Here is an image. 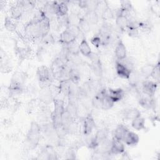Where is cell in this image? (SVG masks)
<instances>
[{
  "instance_id": "cell-1",
  "label": "cell",
  "mask_w": 160,
  "mask_h": 160,
  "mask_svg": "<svg viewBox=\"0 0 160 160\" xmlns=\"http://www.w3.org/2000/svg\"><path fill=\"white\" fill-rule=\"evenodd\" d=\"M41 126L35 121L31 122L26 135V142L29 148L34 149L38 145L41 138Z\"/></svg>"
},
{
  "instance_id": "cell-2",
  "label": "cell",
  "mask_w": 160,
  "mask_h": 160,
  "mask_svg": "<svg viewBox=\"0 0 160 160\" xmlns=\"http://www.w3.org/2000/svg\"><path fill=\"white\" fill-rule=\"evenodd\" d=\"M36 75L41 89L49 88L52 84V78L54 77L50 68L46 66H41L37 69Z\"/></svg>"
},
{
  "instance_id": "cell-3",
  "label": "cell",
  "mask_w": 160,
  "mask_h": 160,
  "mask_svg": "<svg viewBox=\"0 0 160 160\" xmlns=\"http://www.w3.org/2000/svg\"><path fill=\"white\" fill-rule=\"evenodd\" d=\"M158 83L155 81L145 79L142 82L141 90L143 94L154 97L158 88Z\"/></svg>"
},
{
  "instance_id": "cell-4",
  "label": "cell",
  "mask_w": 160,
  "mask_h": 160,
  "mask_svg": "<svg viewBox=\"0 0 160 160\" xmlns=\"http://www.w3.org/2000/svg\"><path fill=\"white\" fill-rule=\"evenodd\" d=\"M95 128V121L91 114H88L82 119V132L86 136H89Z\"/></svg>"
},
{
  "instance_id": "cell-5",
  "label": "cell",
  "mask_w": 160,
  "mask_h": 160,
  "mask_svg": "<svg viewBox=\"0 0 160 160\" xmlns=\"http://www.w3.org/2000/svg\"><path fill=\"white\" fill-rule=\"evenodd\" d=\"M67 64H65L62 62L58 57H56L52 62L50 69L52 74V76L54 79L58 80L59 76L66 66Z\"/></svg>"
},
{
  "instance_id": "cell-6",
  "label": "cell",
  "mask_w": 160,
  "mask_h": 160,
  "mask_svg": "<svg viewBox=\"0 0 160 160\" xmlns=\"http://www.w3.org/2000/svg\"><path fill=\"white\" fill-rule=\"evenodd\" d=\"M24 91L23 84L11 79L10 84L8 88L9 95L10 98H14L21 94Z\"/></svg>"
},
{
  "instance_id": "cell-7",
  "label": "cell",
  "mask_w": 160,
  "mask_h": 160,
  "mask_svg": "<svg viewBox=\"0 0 160 160\" xmlns=\"http://www.w3.org/2000/svg\"><path fill=\"white\" fill-rule=\"evenodd\" d=\"M129 19L124 15L120 8L116 13V24L119 30L124 31L126 29Z\"/></svg>"
},
{
  "instance_id": "cell-8",
  "label": "cell",
  "mask_w": 160,
  "mask_h": 160,
  "mask_svg": "<svg viewBox=\"0 0 160 160\" xmlns=\"http://www.w3.org/2000/svg\"><path fill=\"white\" fill-rule=\"evenodd\" d=\"M139 103L142 108L146 109H154L156 107V101L154 97L149 96L144 94L140 95Z\"/></svg>"
},
{
  "instance_id": "cell-9",
  "label": "cell",
  "mask_w": 160,
  "mask_h": 160,
  "mask_svg": "<svg viewBox=\"0 0 160 160\" xmlns=\"http://www.w3.org/2000/svg\"><path fill=\"white\" fill-rule=\"evenodd\" d=\"M116 71L118 76L122 79H128L132 71L119 61H116Z\"/></svg>"
},
{
  "instance_id": "cell-10",
  "label": "cell",
  "mask_w": 160,
  "mask_h": 160,
  "mask_svg": "<svg viewBox=\"0 0 160 160\" xmlns=\"http://www.w3.org/2000/svg\"><path fill=\"white\" fill-rule=\"evenodd\" d=\"M125 152V147L122 141L113 137L111 140V146L110 149V154L118 155Z\"/></svg>"
},
{
  "instance_id": "cell-11",
  "label": "cell",
  "mask_w": 160,
  "mask_h": 160,
  "mask_svg": "<svg viewBox=\"0 0 160 160\" xmlns=\"http://www.w3.org/2000/svg\"><path fill=\"white\" fill-rule=\"evenodd\" d=\"M107 92H108V96L112 99V101L114 103L122 99L125 95L124 90L121 88H117V89L109 88L108 90H107Z\"/></svg>"
},
{
  "instance_id": "cell-12",
  "label": "cell",
  "mask_w": 160,
  "mask_h": 160,
  "mask_svg": "<svg viewBox=\"0 0 160 160\" xmlns=\"http://www.w3.org/2000/svg\"><path fill=\"white\" fill-rule=\"evenodd\" d=\"M76 36L72 33L69 29H65L59 36V41L62 43L63 45H68L74 41L76 39Z\"/></svg>"
},
{
  "instance_id": "cell-13",
  "label": "cell",
  "mask_w": 160,
  "mask_h": 160,
  "mask_svg": "<svg viewBox=\"0 0 160 160\" xmlns=\"http://www.w3.org/2000/svg\"><path fill=\"white\" fill-rule=\"evenodd\" d=\"M115 56L118 61H121L126 58L127 50L126 46L122 40H119L117 42L115 48Z\"/></svg>"
},
{
  "instance_id": "cell-14",
  "label": "cell",
  "mask_w": 160,
  "mask_h": 160,
  "mask_svg": "<svg viewBox=\"0 0 160 160\" xmlns=\"http://www.w3.org/2000/svg\"><path fill=\"white\" fill-rule=\"evenodd\" d=\"M139 141V138L138 135L130 131H128V132L126 133L125 136H124L122 139V142H124L126 144L131 146H136L138 144Z\"/></svg>"
},
{
  "instance_id": "cell-15",
  "label": "cell",
  "mask_w": 160,
  "mask_h": 160,
  "mask_svg": "<svg viewBox=\"0 0 160 160\" xmlns=\"http://www.w3.org/2000/svg\"><path fill=\"white\" fill-rule=\"evenodd\" d=\"M39 99L45 104H49L52 100H53L52 93L50 89V87L41 89L39 94Z\"/></svg>"
},
{
  "instance_id": "cell-16",
  "label": "cell",
  "mask_w": 160,
  "mask_h": 160,
  "mask_svg": "<svg viewBox=\"0 0 160 160\" xmlns=\"http://www.w3.org/2000/svg\"><path fill=\"white\" fill-rule=\"evenodd\" d=\"M10 13L11 17L15 20H19L23 15V9L22 6L18 2V1L15 5L11 6L10 8Z\"/></svg>"
},
{
  "instance_id": "cell-17",
  "label": "cell",
  "mask_w": 160,
  "mask_h": 160,
  "mask_svg": "<svg viewBox=\"0 0 160 160\" xmlns=\"http://www.w3.org/2000/svg\"><path fill=\"white\" fill-rule=\"evenodd\" d=\"M52 101L54 103V111L51 113L56 115L62 116L64 112L65 111V107L63 101L60 99L53 98Z\"/></svg>"
},
{
  "instance_id": "cell-18",
  "label": "cell",
  "mask_w": 160,
  "mask_h": 160,
  "mask_svg": "<svg viewBox=\"0 0 160 160\" xmlns=\"http://www.w3.org/2000/svg\"><path fill=\"white\" fill-rule=\"evenodd\" d=\"M79 51L84 56L91 58L92 56L91 49L85 38H83L79 44Z\"/></svg>"
},
{
  "instance_id": "cell-19",
  "label": "cell",
  "mask_w": 160,
  "mask_h": 160,
  "mask_svg": "<svg viewBox=\"0 0 160 160\" xmlns=\"http://www.w3.org/2000/svg\"><path fill=\"white\" fill-rule=\"evenodd\" d=\"M123 117L127 120H132L136 118L141 116V112L135 108H131L125 109L123 112Z\"/></svg>"
},
{
  "instance_id": "cell-20",
  "label": "cell",
  "mask_w": 160,
  "mask_h": 160,
  "mask_svg": "<svg viewBox=\"0 0 160 160\" xmlns=\"http://www.w3.org/2000/svg\"><path fill=\"white\" fill-rule=\"evenodd\" d=\"M71 84V82L70 81L69 79L60 81L58 85V88L59 92L63 94L64 96H68Z\"/></svg>"
},
{
  "instance_id": "cell-21",
  "label": "cell",
  "mask_w": 160,
  "mask_h": 160,
  "mask_svg": "<svg viewBox=\"0 0 160 160\" xmlns=\"http://www.w3.org/2000/svg\"><path fill=\"white\" fill-rule=\"evenodd\" d=\"M65 110L75 119L77 118L78 115V107L76 101L69 100Z\"/></svg>"
},
{
  "instance_id": "cell-22",
  "label": "cell",
  "mask_w": 160,
  "mask_h": 160,
  "mask_svg": "<svg viewBox=\"0 0 160 160\" xmlns=\"http://www.w3.org/2000/svg\"><path fill=\"white\" fill-rule=\"evenodd\" d=\"M131 126L134 129H136L137 131L145 129L146 126H145L144 118H142L141 116V115L136 118L135 119L132 120Z\"/></svg>"
},
{
  "instance_id": "cell-23",
  "label": "cell",
  "mask_w": 160,
  "mask_h": 160,
  "mask_svg": "<svg viewBox=\"0 0 160 160\" xmlns=\"http://www.w3.org/2000/svg\"><path fill=\"white\" fill-rule=\"evenodd\" d=\"M129 129L123 124H119L116 126L114 132V138L122 141V139Z\"/></svg>"
},
{
  "instance_id": "cell-24",
  "label": "cell",
  "mask_w": 160,
  "mask_h": 160,
  "mask_svg": "<svg viewBox=\"0 0 160 160\" xmlns=\"http://www.w3.org/2000/svg\"><path fill=\"white\" fill-rule=\"evenodd\" d=\"M90 23L88 21V20L85 18V17L80 18L79 22L78 24V26L81 32V33L86 34L90 31L91 26Z\"/></svg>"
},
{
  "instance_id": "cell-25",
  "label": "cell",
  "mask_w": 160,
  "mask_h": 160,
  "mask_svg": "<svg viewBox=\"0 0 160 160\" xmlns=\"http://www.w3.org/2000/svg\"><path fill=\"white\" fill-rule=\"evenodd\" d=\"M16 54L21 61L26 59L31 54V49L29 47H17L16 48Z\"/></svg>"
},
{
  "instance_id": "cell-26",
  "label": "cell",
  "mask_w": 160,
  "mask_h": 160,
  "mask_svg": "<svg viewBox=\"0 0 160 160\" xmlns=\"http://www.w3.org/2000/svg\"><path fill=\"white\" fill-rule=\"evenodd\" d=\"M69 79L71 82L75 84H78L80 81V74L79 71L74 68H71L68 74Z\"/></svg>"
},
{
  "instance_id": "cell-27",
  "label": "cell",
  "mask_w": 160,
  "mask_h": 160,
  "mask_svg": "<svg viewBox=\"0 0 160 160\" xmlns=\"http://www.w3.org/2000/svg\"><path fill=\"white\" fill-rule=\"evenodd\" d=\"M86 18H85L88 21L92 24H96L99 21V14L98 13L94 11H88L87 10V12L86 14Z\"/></svg>"
},
{
  "instance_id": "cell-28",
  "label": "cell",
  "mask_w": 160,
  "mask_h": 160,
  "mask_svg": "<svg viewBox=\"0 0 160 160\" xmlns=\"http://www.w3.org/2000/svg\"><path fill=\"white\" fill-rule=\"evenodd\" d=\"M154 67V65H152V64L144 65L141 69L140 74L145 79L149 78L151 76Z\"/></svg>"
},
{
  "instance_id": "cell-29",
  "label": "cell",
  "mask_w": 160,
  "mask_h": 160,
  "mask_svg": "<svg viewBox=\"0 0 160 160\" xmlns=\"http://www.w3.org/2000/svg\"><path fill=\"white\" fill-rule=\"evenodd\" d=\"M108 130L106 128H102L101 129H99L96 134L94 135V138L98 141V142L100 144L101 142H102L104 140L108 138Z\"/></svg>"
},
{
  "instance_id": "cell-30",
  "label": "cell",
  "mask_w": 160,
  "mask_h": 160,
  "mask_svg": "<svg viewBox=\"0 0 160 160\" xmlns=\"http://www.w3.org/2000/svg\"><path fill=\"white\" fill-rule=\"evenodd\" d=\"M91 68L92 71L94 72L98 76H100L102 73V65L100 61V59L97 58H94L92 60V62L91 63Z\"/></svg>"
},
{
  "instance_id": "cell-31",
  "label": "cell",
  "mask_w": 160,
  "mask_h": 160,
  "mask_svg": "<svg viewBox=\"0 0 160 160\" xmlns=\"http://www.w3.org/2000/svg\"><path fill=\"white\" fill-rule=\"evenodd\" d=\"M56 21L59 27H65L67 28L70 24L68 14L62 16H56Z\"/></svg>"
},
{
  "instance_id": "cell-32",
  "label": "cell",
  "mask_w": 160,
  "mask_h": 160,
  "mask_svg": "<svg viewBox=\"0 0 160 160\" xmlns=\"http://www.w3.org/2000/svg\"><path fill=\"white\" fill-rule=\"evenodd\" d=\"M4 25L5 28L10 32H14L16 30V24L11 19L10 17L7 16L5 18Z\"/></svg>"
},
{
  "instance_id": "cell-33",
  "label": "cell",
  "mask_w": 160,
  "mask_h": 160,
  "mask_svg": "<svg viewBox=\"0 0 160 160\" xmlns=\"http://www.w3.org/2000/svg\"><path fill=\"white\" fill-rule=\"evenodd\" d=\"M67 48L68 49V51L71 55H79V44H78V42L75 41L68 45Z\"/></svg>"
},
{
  "instance_id": "cell-34",
  "label": "cell",
  "mask_w": 160,
  "mask_h": 160,
  "mask_svg": "<svg viewBox=\"0 0 160 160\" xmlns=\"http://www.w3.org/2000/svg\"><path fill=\"white\" fill-rule=\"evenodd\" d=\"M114 104V102L112 101V99L107 95L102 99V106L101 109L102 110H108L110 109Z\"/></svg>"
},
{
  "instance_id": "cell-35",
  "label": "cell",
  "mask_w": 160,
  "mask_h": 160,
  "mask_svg": "<svg viewBox=\"0 0 160 160\" xmlns=\"http://www.w3.org/2000/svg\"><path fill=\"white\" fill-rule=\"evenodd\" d=\"M114 16L113 11H111L110 8L108 6V4H106L104 10L101 13V16L104 20H108L111 19Z\"/></svg>"
},
{
  "instance_id": "cell-36",
  "label": "cell",
  "mask_w": 160,
  "mask_h": 160,
  "mask_svg": "<svg viewBox=\"0 0 160 160\" xmlns=\"http://www.w3.org/2000/svg\"><path fill=\"white\" fill-rule=\"evenodd\" d=\"M160 68H159V62L154 65V69L152 70V74L151 77H152L154 80L155 82H156L158 84L159 82V79H160Z\"/></svg>"
},
{
  "instance_id": "cell-37",
  "label": "cell",
  "mask_w": 160,
  "mask_h": 160,
  "mask_svg": "<svg viewBox=\"0 0 160 160\" xmlns=\"http://www.w3.org/2000/svg\"><path fill=\"white\" fill-rule=\"evenodd\" d=\"M26 79V75L25 74L24 72H16L12 78V79L16 80L22 84L24 83Z\"/></svg>"
},
{
  "instance_id": "cell-38",
  "label": "cell",
  "mask_w": 160,
  "mask_h": 160,
  "mask_svg": "<svg viewBox=\"0 0 160 160\" xmlns=\"http://www.w3.org/2000/svg\"><path fill=\"white\" fill-rule=\"evenodd\" d=\"M121 9H122L124 11L126 12H130L132 9V6L131 4V2L129 1H121Z\"/></svg>"
},
{
  "instance_id": "cell-39",
  "label": "cell",
  "mask_w": 160,
  "mask_h": 160,
  "mask_svg": "<svg viewBox=\"0 0 160 160\" xmlns=\"http://www.w3.org/2000/svg\"><path fill=\"white\" fill-rule=\"evenodd\" d=\"M91 43L96 48H99L101 45V39L99 34L94 36L90 40Z\"/></svg>"
},
{
  "instance_id": "cell-40",
  "label": "cell",
  "mask_w": 160,
  "mask_h": 160,
  "mask_svg": "<svg viewBox=\"0 0 160 160\" xmlns=\"http://www.w3.org/2000/svg\"><path fill=\"white\" fill-rule=\"evenodd\" d=\"M41 40L44 44H51L54 42V38L51 33H49L43 38H42Z\"/></svg>"
},
{
  "instance_id": "cell-41",
  "label": "cell",
  "mask_w": 160,
  "mask_h": 160,
  "mask_svg": "<svg viewBox=\"0 0 160 160\" xmlns=\"http://www.w3.org/2000/svg\"><path fill=\"white\" fill-rule=\"evenodd\" d=\"M126 29L127 30V32H128L129 36L132 37V38H136V37L138 36V34H139L138 29L127 28Z\"/></svg>"
},
{
  "instance_id": "cell-42",
  "label": "cell",
  "mask_w": 160,
  "mask_h": 160,
  "mask_svg": "<svg viewBox=\"0 0 160 160\" xmlns=\"http://www.w3.org/2000/svg\"><path fill=\"white\" fill-rule=\"evenodd\" d=\"M78 6L81 9L88 8V1H78Z\"/></svg>"
}]
</instances>
